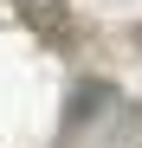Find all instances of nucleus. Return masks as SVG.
Masks as SVG:
<instances>
[]
</instances>
